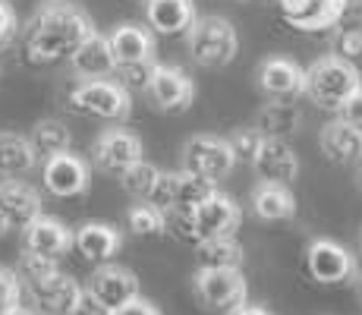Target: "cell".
Here are the masks:
<instances>
[{
  "mask_svg": "<svg viewBox=\"0 0 362 315\" xmlns=\"http://www.w3.org/2000/svg\"><path fill=\"white\" fill-rule=\"evenodd\" d=\"M95 32L92 19L66 0L45 4L25 25V57L32 63L69 60V54Z\"/></svg>",
  "mask_w": 362,
  "mask_h": 315,
  "instance_id": "obj_1",
  "label": "cell"
},
{
  "mask_svg": "<svg viewBox=\"0 0 362 315\" xmlns=\"http://www.w3.org/2000/svg\"><path fill=\"white\" fill-rule=\"evenodd\" d=\"M303 76H305L303 92L325 110H340L346 98L356 92V88H362L359 69L353 63L334 57V54L315 60L309 69H303Z\"/></svg>",
  "mask_w": 362,
  "mask_h": 315,
  "instance_id": "obj_2",
  "label": "cell"
},
{
  "mask_svg": "<svg viewBox=\"0 0 362 315\" xmlns=\"http://www.w3.org/2000/svg\"><path fill=\"white\" fill-rule=\"evenodd\" d=\"M69 110L86 117H98V120H127L129 117V92L114 79H76L66 98Z\"/></svg>",
  "mask_w": 362,
  "mask_h": 315,
  "instance_id": "obj_3",
  "label": "cell"
},
{
  "mask_svg": "<svg viewBox=\"0 0 362 315\" xmlns=\"http://www.w3.org/2000/svg\"><path fill=\"white\" fill-rule=\"evenodd\" d=\"M186 41H189L192 60L208 69L227 67L236 57V45H240L236 29L224 16H196L186 32Z\"/></svg>",
  "mask_w": 362,
  "mask_h": 315,
  "instance_id": "obj_4",
  "label": "cell"
},
{
  "mask_svg": "<svg viewBox=\"0 0 362 315\" xmlns=\"http://www.w3.org/2000/svg\"><path fill=\"white\" fill-rule=\"evenodd\" d=\"M199 299L214 312H236L246 306V277L240 268H199L192 275Z\"/></svg>",
  "mask_w": 362,
  "mask_h": 315,
  "instance_id": "obj_5",
  "label": "cell"
},
{
  "mask_svg": "<svg viewBox=\"0 0 362 315\" xmlns=\"http://www.w3.org/2000/svg\"><path fill=\"white\" fill-rule=\"evenodd\" d=\"M236 167L233 149L227 139H214V136H192L183 145V171L202 173L208 180H224Z\"/></svg>",
  "mask_w": 362,
  "mask_h": 315,
  "instance_id": "obj_6",
  "label": "cell"
},
{
  "mask_svg": "<svg viewBox=\"0 0 362 315\" xmlns=\"http://www.w3.org/2000/svg\"><path fill=\"white\" fill-rule=\"evenodd\" d=\"M305 268L318 284H344L356 275V258L334 240H312L305 249Z\"/></svg>",
  "mask_w": 362,
  "mask_h": 315,
  "instance_id": "obj_7",
  "label": "cell"
},
{
  "mask_svg": "<svg viewBox=\"0 0 362 315\" xmlns=\"http://www.w3.org/2000/svg\"><path fill=\"white\" fill-rule=\"evenodd\" d=\"M236 224H240V205L227 193L214 189L205 202L192 208V227H196L199 240H214V236H233Z\"/></svg>",
  "mask_w": 362,
  "mask_h": 315,
  "instance_id": "obj_8",
  "label": "cell"
},
{
  "mask_svg": "<svg viewBox=\"0 0 362 315\" xmlns=\"http://www.w3.org/2000/svg\"><path fill=\"white\" fill-rule=\"evenodd\" d=\"M148 98L155 101V108L161 110H186L196 98V86L192 79L177 67H158L151 69L148 76V86H145Z\"/></svg>",
  "mask_w": 362,
  "mask_h": 315,
  "instance_id": "obj_9",
  "label": "cell"
},
{
  "mask_svg": "<svg viewBox=\"0 0 362 315\" xmlns=\"http://www.w3.org/2000/svg\"><path fill=\"white\" fill-rule=\"evenodd\" d=\"M41 180H45V189L51 195H57V199H73V195H82L88 189V167L82 158L64 151V155L45 158Z\"/></svg>",
  "mask_w": 362,
  "mask_h": 315,
  "instance_id": "obj_10",
  "label": "cell"
},
{
  "mask_svg": "<svg viewBox=\"0 0 362 315\" xmlns=\"http://www.w3.org/2000/svg\"><path fill=\"white\" fill-rule=\"evenodd\" d=\"M92 155H95V164H98L104 173L120 177L129 164L142 161V142H139L129 130H120V126H117V130L101 132L95 149H92Z\"/></svg>",
  "mask_w": 362,
  "mask_h": 315,
  "instance_id": "obj_11",
  "label": "cell"
},
{
  "mask_svg": "<svg viewBox=\"0 0 362 315\" xmlns=\"http://www.w3.org/2000/svg\"><path fill=\"white\" fill-rule=\"evenodd\" d=\"M38 214H41V195L29 183H23L16 177L0 180V218L6 221V227L25 230Z\"/></svg>",
  "mask_w": 362,
  "mask_h": 315,
  "instance_id": "obj_12",
  "label": "cell"
},
{
  "mask_svg": "<svg viewBox=\"0 0 362 315\" xmlns=\"http://www.w3.org/2000/svg\"><path fill=\"white\" fill-rule=\"evenodd\" d=\"M252 167L264 183H284L287 186V183H293L296 173H299V158L284 139L264 136L259 151H255V158H252Z\"/></svg>",
  "mask_w": 362,
  "mask_h": 315,
  "instance_id": "obj_13",
  "label": "cell"
},
{
  "mask_svg": "<svg viewBox=\"0 0 362 315\" xmlns=\"http://www.w3.org/2000/svg\"><path fill=\"white\" fill-rule=\"evenodd\" d=\"M344 0H281V16L299 32H318L337 25Z\"/></svg>",
  "mask_w": 362,
  "mask_h": 315,
  "instance_id": "obj_14",
  "label": "cell"
},
{
  "mask_svg": "<svg viewBox=\"0 0 362 315\" xmlns=\"http://www.w3.org/2000/svg\"><path fill=\"white\" fill-rule=\"evenodd\" d=\"M88 290H92L107 309H117V306H123V303H129V299L139 297V281L129 268H120V265L107 262V265H98Z\"/></svg>",
  "mask_w": 362,
  "mask_h": 315,
  "instance_id": "obj_15",
  "label": "cell"
},
{
  "mask_svg": "<svg viewBox=\"0 0 362 315\" xmlns=\"http://www.w3.org/2000/svg\"><path fill=\"white\" fill-rule=\"evenodd\" d=\"M69 67L79 79H104L117 69L114 63V54H110V45H107V35L101 32H92L73 54H69Z\"/></svg>",
  "mask_w": 362,
  "mask_h": 315,
  "instance_id": "obj_16",
  "label": "cell"
},
{
  "mask_svg": "<svg viewBox=\"0 0 362 315\" xmlns=\"http://www.w3.org/2000/svg\"><path fill=\"white\" fill-rule=\"evenodd\" d=\"M110 54L117 67H132V63H151L155 60V38L142 25H117L107 35Z\"/></svg>",
  "mask_w": 362,
  "mask_h": 315,
  "instance_id": "obj_17",
  "label": "cell"
},
{
  "mask_svg": "<svg viewBox=\"0 0 362 315\" xmlns=\"http://www.w3.org/2000/svg\"><path fill=\"white\" fill-rule=\"evenodd\" d=\"M73 246L82 252L86 262H95V265H107L110 258L120 252L123 246V236L117 234L110 224H101V221H92V224H82L79 230L73 234Z\"/></svg>",
  "mask_w": 362,
  "mask_h": 315,
  "instance_id": "obj_18",
  "label": "cell"
},
{
  "mask_svg": "<svg viewBox=\"0 0 362 315\" xmlns=\"http://www.w3.org/2000/svg\"><path fill=\"white\" fill-rule=\"evenodd\" d=\"M23 234H25V249L54 258V262L60 256H66L69 246H73V234H69L66 224H60L57 218H45V214H38Z\"/></svg>",
  "mask_w": 362,
  "mask_h": 315,
  "instance_id": "obj_19",
  "label": "cell"
},
{
  "mask_svg": "<svg viewBox=\"0 0 362 315\" xmlns=\"http://www.w3.org/2000/svg\"><path fill=\"white\" fill-rule=\"evenodd\" d=\"M303 82H305V76H303V69H299L293 60L268 57L259 67V86H262V92L271 95V98H281V101L303 95Z\"/></svg>",
  "mask_w": 362,
  "mask_h": 315,
  "instance_id": "obj_20",
  "label": "cell"
},
{
  "mask_svg": "<svg viewBox=\"0 0 362 315\" xmlns=\"http://www.w3.org/2000/svg\"><path fill=\"white\" fill-rule=\"evenodd\" d=\"M145 19L158 35H183L196 19L192 0H145Z\"/></svg>",
  "mask_w": 362,
  "mask_h": 315,
  "instance_id": "obj_21",
  "label": "cell"
},
{
  "mask_svg": "<svg viewBox=\"0 0 362 315\" xmlns=\"http://www.w3.org/2000/svg\"><path fill=\"white\" fill-rule=\"evenodd\" d=\"M79 290H82V287L76 284L69 275H60V271H57V275H51V277H45V281L29 284L32 299L45 312H51V315H69L76 297H79Z\"/></svg>",
  "mask_w": 362,
  "mask_h": 315,
  "instance_id": "obj_22",
  "label": "cell"
},
{
  "mask_svg": "<svg viewBox=\"0 0 362 315\" xmlns=\"http://www.w3.org/2000/svg\"><path fill=\"white\" fill-rule=\"evenodd\" d=\"M322 151L334 164H356L362 161V130L346 120H334L322 130Z\"/></svg>",
  "mask_w": 362,
  "mask_h": 315,
  "instance_id": "obj_23",
  "label": "cell"
},
{
  "mask_svg": "<svg viewBox=\"0 0 362 315\" xmlns=\"http://www.w3.org/2000/svg\"><path fill=\"white\" fill-rule=\"evenodd\" d=\"M252 212L262 221H287L296 214V199L284 183H262L252 189Z\"/></svg>",
  "mask_w": 362,
  "mask_h": 315,
  "instance_id": "obj_24",
  "label": "cell"
},
{
  "mask_svg": "<svg viewBox=\"0 0 362 315\" xmlns=\"http://www.w3.org/2000/svg\"><path fill=\"white\" fill-rule=\"evenodd\" d=\"M38 164L32 142L19 132H0V177H23Z\"/></svg>",
  "mask_w": 362,
  "mask_h": 315,
  "instance_id": "obj_25",
  "label": "cell"
},
{
  "mask_svg": "<svg viewBox=\"0 0 362 315\" xmlns=\"http://www.w3.org/2000/svg\"><path fill=\"white\" fill-rule=\"evenodd\" d=\"M199 268H240L246 252L233 240V236H214V240L196 243Z\"/></svg>",
  "mask_w": 362,
  "mask_h": 315,
  "instance_id": "obj_26",
  "label": "cell"
},
{
  "mask_svg": "<svg viewBox=\"0 0 362 315\" xmlns=\"http://www.w3.org/2000/svg\"><path fill=\"white\" fill-rule=\"evenodd\" d=\"M296 126H299V110L290 101H281V98L271 101V104H264V108L259 110V120H255V130L268 139L290 136Z\"/></svg>",
  "mask_w": 362,
  "mask_h": 315,
  "instance_id": "obj_27",
  "label": "cell"
},
{
  "mask_svg": "<svg viewBox=\"0 0 362 315\" xmlns=\"http://www.w3.org/2000/svg\"><path fill=\"white\" fill-rule=\"evenodd\" d=\"M32 149L38 158H54V155H64L73 145V136L60 120H38L32 126V136H29Z\"/></svg>",
  "mask_w": 362,
  "mask_h": 315,
  "instance_id": "obj_28",
  "label": "cell"
},
{
  "mask_svg": "<svg viewBox=\"0 0 362 315\" xmlns=\"http://www.w3.org/2000/svg\"><path fill=\"white\" fill-rule=\"evenodd\" d=\"M158 177H161V171L142 158V161L129 164L127 171L120 173V183H123V189H127V195H132V199H139V202H148Z\"/></svg>",
  "mask_w": 362,
  "mask_h": 315,
  "instance_id": "obj_29",
  "label": "cell"
},
{
  "mask_svg": "<svg viewBox=\"0 0 362 315\" xmlns=\"http://www.w3.org/2000/svg\"><path fill=\"white\" fill-rule=\"evenodd\" d=\"M127 224L136 236H161L167 234L164 227V212L151 202H136V205L127 212Z\"/></svg>",
  "mask_w": 362,
  "mask_h": 315,
  "instance_id": "obj_30",
  "label": "cell"
},
{
  "mask_svg": "<svg viewBox=\"0 0 362 315\" xmlns=\"http://www.w3.org/2000/svg\"><path fill=\"white\" fill-rule=\"evenodd\" d=\"M51 275H57V262H54V258L38 256V252H29V249L19 256V277H23L25 284L45 281V277H51Z\"/></svg>",
  "mask_w": 362,
  "mask_h": 315,
  "instance_id": "obj_31",
  "label": "cell"
},
{
  "mask_svg": "<svg viewBox=\"0 0 362 315\" xmlns=\"http://www.w3.org/2000/svg\"><path fill=\"white\" fill-rule=\"evenodd\" d=\"M164 227L177 240L196 246V227H192V208H164Z\"/></svg>",
  "mask_w": 362,
  "mask_h": 315,
  "instance_id": "obj_32",
  "label": "cell"
},
{
  "mask_svg": "<svg viewBox=\"0 0 362 315\" xmlns=\"http://www.w3.org/2000/svg\"><path fill=\"white\" fill-rule=\"evenodd\" d=\"M19 299H23V281H19L16 271L0 265V315L16 309Z\"/></svg>",
  "mask_w": 362,
  "mask_h": 315,
  "instance_id": "obj_33",
  "label": "cell"
},
{
  "mask_svg": "<svg viewBox=\"0 0 362 315\" xmlns=\"http://www.w3.org/2000/svg\"><path fill=\"white\" fill-rule=\"evenodd\" d=\"M262 139H264L262 132L255 130V126H249V130H236L227 142H230L236 161H249V164H252V158H255V151H259Z\"/></svg>",
  "mask_w": 362,
  "mask_h": 315,
  "instance_id": "obj_34",
  "label": "cell"
},
{
  "mask_svg": "<svg viewBox=\"0 0 362 315\" xmlns=\"http://www.w3.org/2000/svg\"><path fill=\"white\" fill-rule=\"evenodd\" d=\"M334 57L346 63L362 57V29H340L334 35Z\"/></svg>",
  "mask_w": 362,
  "mask_h": 315,
  "instance_id": "obj_35",
  "label": "cell"
},
{
  "mask_svg": "<svg viewBox=\"0 0 362 315\" xmlns=\"http://www.w3.org/2000/svg\"><path fill=\"white\" fill-rule=\"evenodd\" d=\"M151 69H155V60H151V63H132V67H117L114 73L120 76L117 82H120L123 88H129V86L132 88H145V86H148Z\"/></svg>",
  "mask_w": 362,
  "mask_h": 315,
  "instance_id": "obj_36",
  "label": "cell"
},
{
  "mask_svg": "<svg viewBox=\"0 0 362 315\" xmlns=\"http://www.w3.org/2000/svg\"><path fill=\"white\" fill-rule=\"evenodd\" d=\"M69 315H110V309L95 297L92 290H88V287H82L79 297H76V303H73V309H69Z\"/></svg>",
  "mask_w": 362,
  "mask_h": 315,
  "instance_id": "obj_37",
  "label": "cell"
},
{
  "mask_svg": "<svg viewBox=\"0 0 362 315\" xmlns=\"http://www.w3.org/2000/svg\"><path fill=\"white\" fill-rule=\"evenodd\" d=\"M337 25L340 29H362V0H344Z\"/></svg>",
  "mask_w": 362,
  "mask_h": 315,
  "instance_id": "obj_38",
  "label": "cell"
},
{
  "mask_svg": "<svg viewBox=\"0 0 362 315\" xmlns=\"http://www.w3.org/2000/svg\"><path fill=\"white\" fill-rule=\"evenodd\" d=\"M340 120H346V123H353L356 130H362V88H356L350 98L344 101V108H340Z\"/></svg>",
  "mask_w": 362,
  "mask_h": 315,
  "instance_id": "obj_39",
  "label": "cell"
},
{
  "mask_svg": "<svg viewBox=\"0 0 362 315\" xmlns=\"http://www.w3.org/2000/svg\"><path fill=\"white\" fill-rule=\"evenodd\" d=\"M13 35H16V13H13V6L6 4V0H0V47H4Z\"/></svg>",
  "mask_w": 362,
  "mask_h": 315,
  "instance_id": "obj_40",
  "label": "cell"
},
{
  "mask_svg": "<svg viewBox=\"0 0 362 315\" xmlns=\"http://www.w3.org/2000/svg\"><path fill=\"white\" fill-rule=\"evenodd\" d=\"M110 315H161V312H158L155 306L148 303V299L136 297V299H129V303H123V306H117V309H110Z\"/></svg>",
  "mask_w": 362,
  "mask_h": 315,
  "instance_id": "obj_41",
  "label": "cell"
},
{
  "mask_svg": "<svg viewBox=\"0 0 362 315\" xmlns=\"http://www.w3.org/2000/svg\"><path fill=\"white\" fill-rule=\"evenodd\" d=\"M230 315H271V312L262 309V306H240V309L230 312Z\"/></svg>",
  "mask_w": 362,
  "mask_h": 315,
  "instance_id": "obj_42",
  "label": "cell"
},
{
  "mask_svg": "<svg viewBox=\"0 0 362 315\" xmlns=\"http://www.w3.org/2000/svg\"><path fill=\"white\" fill-rule=\"evenodd\" d=\"M353 284H356V293L362 297V268H356V275H353Z\"/></svg>",
  "mask_w": 362,
  "mask_h": 315,
  "instance_id": "obj_43",
  "label": "cell"
},
{
  "mask_svg": "<svg viewBox=\"0 0 362 315\" xmlns=\"http://www.w3.org/2000/svg\"><path fill=\"white\" fill-rule=\"evenodd\" d=\"M6 315H35V312H32V309H25V306H16V309L6 312Z\"/></svg>",
  "mask_w": 362,
  "mask_h": 315,
  "instance_id": "obj_44",
  "label": "cell"
},
{
  "mask_svg": "<svg viewBox=\"0 0 362 315\" xmlns=\"http://www.w3.org/2000/svg\"><path fill=\"white\" fill-rule=\"evenodd\" d=\"M6 230H10V227H6V221H4V218H0V236H4V234H6Z\"/></svg>",
  "mask_w": 362,
  "mask_h": 315,
  "instance_id": "obj_45",
  "label": "cell"
},
{
  "mask_svg": "<svg viewBox=\"0 0 362 315\" xmlns=\"http://www.w3.org/2000/svg\"><path fill=\"white\" fill-rule=\"evenodd\" d=\"M356 186H359V193H362V167H359V173H356Z\"/></svg>",
  "mask_w": 362,
  "mask_h": 315,
  "instance_id": "obj_46",
  "label": "cell"
},
{
  "mask_svg": "<svg viewBox=\"0 0 362 315\" xmlns=\"http://www.w3.org/2000/svg\"><path fill=\"white\" fill-rule=\"evenodd\" d=\"M359 252H362V230H359Z\"/></svg>",
  "mask_w": 362,
  "mask_h": 315,
  "instance_id": "obj_47",
  "label": "cell"
}]
</instances>
